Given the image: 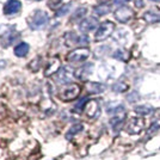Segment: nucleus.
Segmentation results:
<instances>
[{"instance_id":"obj_1","label":"nucleus","mask_w":160,"mask_h":160,"mask_svg":"<svg viewBox=\"0 0 160 160\" xmlns=\"http://www.w3.org/2000/svg\"><path fill=\"white\" fill-rule=\"evenodd\" d=\"M48 20H49V16L46 11L42 10H37L35 13L30 17L29 19V27L32 30H40L42 28L47 25Z\"/></svg>"},{"instance_id":"obj_15","label":"nucleus","mask_w":160,"mask_h":160,"mask_svg":"<svg viewBox=\"0 0 160 160\" xmlns=\"http://www.w3.org/2000/svg\"><path fill=\"white\" fill-rule=\"evenodd\" d=\"M110 12H111V5H109V4H99L93 7V13L98 17L105 16Z\"/></svg>"},{"instance_id":"obj_24","label":"nucleus","mask_w":160,"mask_h":160,"mask_svg":"<svg viewBox=\"0 0 160 160\" xmlns=\"http://www.w3.org/2000/svg\"><path fill=\"white\" fill-rule=\"evenodd\" d=\"M61 1L62 0H50L49 1V4H48V6L50 7V8H53V10H59L61 7Z\"/></svg>"},{"instance_id":"obj_2","label":"nucleus","mask_w":160,"mask_h":160,"mask_svg":"<svg viewBox=\"0 0 160 160\" xmlns=\"http://www.w3.org/2000/svg\"><path fill=\"white\" fill-rule=\"evenodd\" d=\"M113 30H115V23L110 22V20L103 22L98 27L96 33H94V40L97 42H102V41L107 40L109 36H111Z\"/></svg>"},{"instance_id":"obj_11","label":"nucleus","mask_w":160,"mask_h":160,"mask_svg":"<svg viewBox=\"0 0 160 160\" xmlns=\"http://www.w3.org/2000/svg\"><path fill=\"white\" fill-rule=\"evenodd\" d=\"M92 69H93V65L92 63H85L84 66H81L79 69L75 71V78L80 80H86L91 74H92Z\"/></svg>"},{"instance_id":"obj_9","label":"nucleus","mask_w":160,"mask_h":160,"mask_svg":"<svg viewBox=\"0 0 160 160\" xmlns=\"http://www.w3.org/2000/svg\"><path fill=\"white\" fill-rule=\"evenodd\" d=\"M143 127H145V121L142 118L136 117V118L130 120V122L128 123L127 128H126V130L129 134H139L143 129Z\"/></svg>"},{"instance_id":"obj_17","label":"nucleus","mask_w":160,"mask_h":160,"mask_svg":"<svg viewBox=\"0 0 160 160\" xmlns=\"http://www.w3.org/2000/svg\"><path fill=\"white\" fill-rule=\"evenodd\" d=\"M87 88L90 93H102L105 91V85L100 84V82H88Z\"/></svg>"},{"instance_id":"obj_19","label":"nucleus","mask_w":160,"mask_h":160,"mask_svg":"<svg viewBox=\"0 0 160 160\" xmlns=\"http://www.w3.org/2000/svg\"><path fill=\"white\" fill-rule=\"evenodd\" d=\"M112 56L115 59H117V60L127 62V61L129 60V58H130V54L128 53L126 49H117V50L112 54Z\"/></svg>"},{"instance_id":"obj_13","label":"nucleus","mask_w":160,"mask_h":160,"mask_svg":"<svg viewBox=\"0 0 160 160\" xmlns=\"http://www.w3.org/2000/svg\"><path fill=\"white\" fill-rule=\"evenodd\" d=\"M30 50V46L27 42H20L19 44H17L14 47V55L18 58H25Z\"/></svg>"},{"instance_id":"obj_8","label":"nucleus","mask_w":160,"mask_h":160,"mask_svg":"<svg viewBox=\"0 0 160 160\" xmlns=\"http://www.w3.org/2000/svg\"><path fill=\"white\" fill-rule=\"evenodd\" d=\"M22 10V2L19 0H8L4 5L2 12L5 16H12V14L18 13Z\"/></svg>"},{"instance_id":"obj_29","label":"nucleus","mask_w":160,"mask_h":160,"mask_svg":"<svg viewBox=\"0 0 160 160\" xmlns=\"http://www.w3.org/2000/svg\"><path fill=\"white\" fill-rule=\"evenodd\" d=\"M151 1H154V2H159L160 0H151Z\"/></svg>"},{"instance_id":"obj_23","label":"nucleus","mask_w":160,"mask_h":160,"mask_svg":"<svg viewBox=\"0 0 160 160\" xmlns=\"http://www.w3.org/2000/svg\"><path fill=\"white\" fill-rule=\"evenodd\" d=\"M72 8V2H68V4H65L63 6H61L58 11H56V16L58 17H62L69 12V10Z\"/></svg>"},{"instance_id":"obj_6","label":"nucleus","mask_w":160,"mask_h":160,"mask_svg":"<svg viewBox=\"0 0 160 160\" xmlns=\"http://www.w3.org/2000/svg\"><path fill=\"white\" fill-rule=\"evenodd\" d=\"M98 25H99V22L96 17H87L79 23V30L82 33H87L94 30Z\"/></svg>"},{"instance_id":"obj_28","label":"nucleus","mask_w":160,"mask_h":160,"mask_svg":"<svg viewBox=\"0 0 160 160\" xmlns=\"http://www.w3.org/2000/svg\"><path fill=\"white\" fill-rule=\"evenodd\" d=\"M98 1H99L100 4H107L109 0H98Z\"/></svg>"},{"instance_id":"obj_18","label":"nucleus","mask_w":160,"mask_h":160,"mask_svg":"<svg viewBox=\"0 0 160 160\" xmlns=\"http://www.w3.org/2000/svg\"><path fill=\"white\" fill-rule=\"evenodd\" d=\"M82 129H84V126H82L81 123H77V124L72 126V127L69 128L68 133L66 134V139H67V140H71V139H73L74 136H75V135H77L78 133H80Z\"/></svg>"},{"instance_id":"obj_25","label":"nucleus","mask_w":160,"mask_h":160,"mask_svg":"<svg viewBox=\"0 0 160 160\" xmlns=\"http://www.w3.org/2000/svg\"><path fill=\"white\" fill-rule=\"evenodd\" d=\"M159 128H160V118H158V120H155L153 122V124H152L149 132H155V130H158Z\"/></svg>"},{"instance_id":"obj_22","label":"nucleus","mask_w":160,"mask_h":160,"mask_svg":"<svg viewBox=\"0 0 160 160\" xmlns=\"http://www.w3.org/2000/svg\"><path fill=\"white\" fill-rule=\"evenodd\" d=\"M128 88H129V85L126 84V82H122V81L116 82L112 86V90L115 92H126Z\"/></svg>"},{"instance_id":"obj_7","label":"nucleus","mask_w":160,"mask_h":160,"mask_svg":"<svg viewBox=\"0 0 160 160\" xmlns=\"http://www.w3.org/2000/svg\"><path fill=\"white\" fill-rule=\"evenodd\" d=\"M133 14L134 13L132 8H129L127 6H122L115 11L113 16H115L116 20H118L120 23H128L129 20L133 18Z\"/></svg>"},{"instance_id":"obj_27","label":"nucleus","mask_w":160,"mask_h":160,"mask_svg":"<svg viewBox=\"0 0 160 160\" xmlns=\"http://www.w3.org/2000/svg\"><path fill=\"white\" fill-rule=\"evenodd\" d=\"M5 66H6V61H5V60H0V71H1L2 68H5Z\"/></svg>"},{"instance_id":"obj_16","label":"nucleus","mask_w":160,"mask_h":160,"mask_svg":"<svg viewBox=\"0 0 160 160\" xmlns=\"http://www.w3.org/2000/svg\"><path fill=\"white\" fill-rule=\"evenodd\" d=\"M98 109H99V107H98L97 100H88L86 107H85V110L90 117H94L98 113Z\"/></svg>"},{"instance_id":"obj_4","label":"nucleus","mask_w":160,"mask_h":160,"mask_svg":"<svg viewBox=\"0 0 160 160\" xmlns=\"http://www.w3.org/2000/svg\"><path fill=\"white\" fill-rule=\"evenodd\" d=\"M80 91H81L80 85H78V84H71V85H68L67 87H65L60 93H59V98L61 100H63V102L73 100L80 94Z\"/></svg>"},{"instance_id":"obj_20","label":"nucleus","mask_w":160,"mask_h":160,"mask_svg":"<svg viewBox=\"0 0 160 160\" xmlns=\"http://www.w3.org/2000/svg\"><path fill=\"white\" fill-rule=\"evenodd\" d=\"M143 19L146 20L147 23H157L160 20V14L151 12V11H147L146 13L143 14Z\"/></svg>"},{"instance_id":"obj_3","label":"nucleus","mask_w":160,"mask_h":160,"mask_svg":"<svg viewBox=\"0 0 160 160\" xmlns=\"http://www.w3.org/2000/svg\"><path fill=\"white\" fill-rule=\"evenodd\" d=\"M90 56V49L88 48H77L72 52L67 54L66 59L68 62L72 63H79V62H84L86 61Z\"/></svg>"},{"instance_id":"obj_5","label":"nucleus","mask_w":160,"mask_h":160,"mask_svg":"<svg viewBox=\"0 0 160 160\" xmlns=\"http://www.w3.org/2000/svg\"><path fill=\"white\" fill-rule=\"evenodd\" d=\"M74 77L73 68L69 66H63L59 69V72L56 73V81L60 84H71V81Z\"/></svg>"},{"instance_id":"obj_10","label":"nucleus","mask_w":160,"mask_h":160,"mask_svg":"<svg viewBox=\"0 0 160 160\" xmlns=\"http://www.w3.org/2000/svg\"><path fill=\"white\" fill-rule=\"evenodd\" d=\"M60 68H61V61L58 56H55V58H53L52 60L48 62L47 67H46V69H44V75H46V77H49V75H52V74H56L59 72Z\"/></svg>"},{"instance_id":"obj_21","label":"nucleus","mask_w":160,"mask_h":160,"mask_svg":"<svg viewBox=\"0 0 160 160\" xmlns=\"http://www.w3.org/2000/svg\"><path fill=\"white\" fill-rule=\"evenodd\" d=\"M135 111L139 113V115L146 116V115H151V113L153 112V109L151 107H148V105H140V107L135 108Z\"/></svg>"},{"instance_id":"obj_12","label":"nucleus","mask_w":160,"mask_h":160,"mask_svg":"<svg viewBox=\"0 0 160 160\" xmlns=\"http://www.w3.org/2000/svg\"><path fill=\"white\" fill-rule=\"evenodd\" d=\"M63 40L67 47H74V46H78L79 43V35H77L74 31H67L63 35Z\"/></svg>"},{"instance_id":"obj_14","label":"nucleus","mask_w":160,"mask_h":160,"mask_svg":"<svg viewBox=\"0 0 160 160\" xmlns=\"http://www.w3.org/2000/svg\"><path fill=\"white\" fill-rule=\"evenodd\" d=\"M86 13H87L86 7H79V8H77L73 13H72L71 18H69V22H72V23H80L82 20V18L86 16Z\"/></svg>"},{"instance_id":"obj_26","label":"nucleus","mask_w":160,"mask_h":160,"mask_svg":"<svg viewBox=\"0 0 160 160\" xmlns=\"http://www.w3.org/2000/svg\"><path fill=\"white\" fill-rule=\"evenodd\" d=\"M128 1H130V0H113V4H115V5H117V6L122 7V6H124Z\"/></svg>"}]
</instances>
